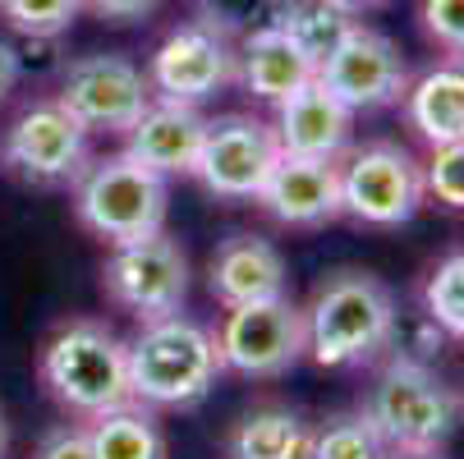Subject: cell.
Here are the masks:
<instances>
[{
    "instance_id": "1",
    "label": "cell",
    "mask_w": 464,
    "mask_h": 459,
    "mask_svg": "<svg viewBox=\"0 0 464 459\" xmlns=\"http://www.w3.org/2000/svg\"><path fill=\"white\" fill-rule=\"evenodd\" d=\"M129 345V386L148 409H193L212 396L217 377L226 372L217 336L193 317H152L139 321Z\"/></svg>"
},
{
    "instance_id": "2",
    "label": "cell",
    "mask_w": 464,
    "mask_h": 459,
    "mask_svg": "<svg viewBox=\"0 0 464 459\" xmlns=\"http://www.w3.org/2000/svg\"><path fill=\"white\" fill-rule=\"evenodd\" d=\"M308 317V359L322 368H359L372 363L382 349H391L395 336V299L391 290L359 267L331 272L317 290L313 303L304 308Z\"/></svg>"
},
{
    "instance_id": "3",
    "label": "cell",
    "mask_w": 464,
    "mask_h": 459,
    "mask_svg": "<svg viewBox=\"0 0 464 459\" xmlns=\"http://www.w3.org/2000/svg\"><path fill=\"white\" fill-rule=\"evenodd\" d=\"M359 409L368 414V423L377 427L391 454L395 450H441L464 423L455 381H446L432 363L410 359V354H395L372 377Z\"/></svg>"
},
{
    "instance_id": "4",
    "label": "cell",
    "mask_w": 464,
    "mask_h": 459,
    "mask_svg": "<svg viewBox=\"0 0 464 459\" xmlns=\"http://www.w3.org/2000/svg\"><path fill=\"white\" fill-rule=\"evenodd\" d=\"M42 386L70 414L102 418V414L134 400V386H129V345L106 321L79 317L46 340Z\"/></svg>"
},
{
    "instance_id": "5",
    "label": "cell",
    "mask_w": 464,
    "mask_h": 459,
    "mask_svg": "<svg viewBox=\"0 0 464 459\" xmlns=\"http://www.w3.org/2000/svg\"><path fill=\"white\" fill-rule=\"evenodd\" d=\"M166 175L148 170L129 152L88 161V170L74 179V212L88 234L115 244H134L166 230Z\"/></svg>"
},
{
    "instance_id": "6",
    "label": "cell",
    "mask_w": 464,
    "mask_h": 459,
    "mask_svg": "<svg viewBox=\"0 0 464 459\" xmlns=\"http://www.w3.org/2000/svg\"><path fill=\"white\" fill-rule=\"evenodd\" d=\"M217 349H221V363L239 377H257V381L285 377L308 354V317L290 294L226 308Z\"/></svg>"
},
{
    "instance_id": "7",
    "label": "cell",
    "mask_w": 464,
    "mask_h": 459,
    "mask_svg": "<svg viewBox=\"0 0 464 459\" xmlns=\"http://www.w3.org/2000/svg\"><path fill=\"white\" fill-rule=\"evenodd\" d=\"M428 198L423 188V161L405 152L401 143H368L341 166V203L345 216L395 230L419 216Z\"/></svg>"
},
{
    "instance_id": "8",
    "label": "cell",
    "mask_w": 464,
    "mask_h": 459,
    "mask_svg": "<svg viewBox=\"0 0 464 459\" xmlns=\"http://www.w3.org/2000/svg\"><path fill=\"white\" fill-rule=\"evenodd\" d=\"M276 157H281L276 124L257 115H217L208 120L203 148H198V161H193V179H203V188L226 203H257Z\"/></svg>"
},
{
    "instance_id": "9",
    "label": "cell",
    "mask_w": 464,
    "mask_h": 459,
    "mask_svg": "<svg viewBox=\"0 0 464 459\" xmlns=\"http://www.w3.org/2000/svg\"><path fill=\"white\" fill-rule=\"evenodd\" d=\"M102 285L111 303L134 312L139 321L170 317L184 308L188 294V257L166 230L134 244H115L102 267Z\"/></svg>"
},
{
    "instance_id": "10",
    "label": "cell",
    "mask_w": 464,
    "mask_h": 459,
    "mask_svg": "<svg viewBox=\"0 0 464 459\" xmlns=\"http://www.w3.org/2000/svg\"><path fill=\"white\" fill-rule=\"evenodd\" d=\"M5 166L37 184V188H60V184H74L88 170V129L79 124V115L70 106L37 101L28 106L5 134V148H0Z\"/></svg>"
},
{
    "instance_id": "11",
    "label": "cell",
    "mask_w": 464,
    "mask_h": 459,
    "mask_svg": "<svg viewBox=\"0 0 464 459\" xmlns=\"http://www.w3.org/2000/svg\"><path fill=\"white\" fill-rule=\"evenodd\" d=\"M60 106H70L88 134H129L152 101V83L124 55L92 51L79 55L60 83Z\"/></svg>"
},
{
    "instance_id": "12",
    "label": "cell",
    "mask_w": 464,
    "mask_h": 459,
    "mask_svg": "<svg viewBox=\"0 0 464 459\" xmlns=\"http://www.w3.org/2000/svg\"><path fill=\"white\" fill-rule=\"evenodd\" d=\"M317 83L326 92H336L350 110H382V106L405 101L410 64L386 33L354 24L336 42V51L317 64Z\"/></svg>"
},
{
    "instance_id": "13",
    "label": "cell",
    "mask_w": 464,
    "mask_h": 459,
    "mask_svg": "<svg viewBox=\"0 0 464 459\" xmlns=\"http://www.w3.org/2000/svg\"><path fill=\"white\" fill-rule=\"evenodd\" d=\"M235 79H239L235 42L221 37L217 28H208V24L175 28L152 55V88L170 101L198 106V101L217 97L221 88H230Z\"/></svg>"
},
{
    "instance_id": "14",
    "label": "cell",
    "mask_w": 464,
    "mask_h": 459,
    "mask_svg": "<svg viewBox=\"0 0 464 459\" xmlns=\"http://www.w3.org/2000/svg\"><path fill=\"white\" fill-rule=\"evenodd\" d=\"M257 207L290 230H322L345 216L341 203V157H299L281 152L267 184L257 193Z\"/></svg>"
},
{
    "instance_id": "15",
    "label": "cell",
    "mask_w": 464,
    "mask_h": 459,
    "mask_svg": "<svg viewBox=\"0 0 464 459\" xmlns=\"http://www.w3.org/2000/svg\"><path fill=\"white\" fill-rule=\"evenodd\" d=\"M208 134V120L198 115V106L188 101H170V97H152L148 110L139 115V124L129 129V157L143 161L157 175H193L198 148H203Z\"/></svg>"
},
{
    "instance_id": "16",
    "label": "cell",
    "mask_w": 464,
    "mask_h": 459,
    "mask_svg": "<svg viewBox=\"0 0 464 459\" xmlns=\"http://www.w3.org/2000/svg\"><path fill=\"white\" fill-rule=\"evenodd\" d=\"M285 257L276 244L257 239V234H235L226 239L212 262H208V290L221 308H239V303H262V299H281L285 290Z\"/></svg>"
},
{
    "instance_id": "17",
    "label": "cell",
    "mask_w": 464,
    "mask_h": 459,
    "mask_svg": "<svg viewBox=\"0 0 464 459\" xmlns=\"http://www.w3.org/2000/svg\"><path fill=\"white\" fill-rule=\"evenodd\" d=\"M354 134V110L326 92L317 79L304 83L299 92H290L276 106V139L281 152H299V157H341L350 148Z\"/></svg>"
},
{
    "instance_id": "18",
    "label": "cell",
    "mask_w": 464,
    "mask_h": 459,
    "mask_svg": "<svg viewBox=\"0 0 464 459\" xmlns=\"http://www.w3.org/2000/svg\"><path fill=\"white\" fill-rule=\"evenodd\" d=\"M235 55H239V79H244V88H248L257 101H272V106H281L290 92H299L304 83L317 79L313 55H308L281 24L239 37Z\"/></svg>"
},
{
    "instance_id": "19",
    "label": "cell",
    "mask_w": 464,
    "mask_h": 459,
    "mask_svg": "<svg viewBox=\"0 0 464 459\" xmlns=\"http://www.w3.org/2000/svg\"><path fill=\"white\" fill-rule=\"evenodd\" d=\"M405 110L414 134L428 148L464 143V64H437L405 92Z\"/></svg>"
},
{
    "instance_id": "20",
    "label": "cell",
    "mask_w": 464,
    "mask_h": 459,
    "mask_svg": "<svg viewBox=\"0 0 464 459\" xmlns=\"http://www.w3.org/2000/svg\"><path fill=\"white\" fill-rule=\"evenodd\" d=\"M313 427L285 405H262L230 432V459H308Z\"/></svg>"
},
{
    "instance_id": "21",
    "label": "cell",
    "mask_w": 464,
    "mask_h": 459,
    "mask_svg": "<svg viewBox=\"0 0 464 459\" xmlns=\"http://www.w3.org/2000/svg\"><path fill=\"white\" fill-rule=\"evenodd\" d=\"M88 441L97 459H166V432L152 418V409L139 400L92 418Z\"/></svg>"
},
{
    "instance_id": "22",
    "label": "cell",
    "mask_w": 464,
    "mask_h": 459,
    "mask_svg": "<svg viewBox=\"0 0 464 459\" xmlns=\"http://www.w3.org/2000/svg\"><path fill=\"white\" fill-rule=\"evenodd\" d=\"M359 24V14H350L345 5H336V0H290L285 14H281V28L313 55V64H322L331 51H336V42Z\"/></svg>"
},
{
    "instance_id": "23",
    "label": "cell",
    "mask_w": 464,
    "mask_h": 459,
    "mask_svg": "<svg viewBox=\"0 0 464 459\" xmlns=\"http://www.w3.org/2000/svg\"><path fill=\"white\" fill-rule=\"evenodd\" d=\"M386 454L391 450L382 445V436H377V427L368 423L363 409L331 414L308 436V459H386Z\"/></svg>"
},
{
    "instance_id": "24",
    "label": "cell",
    "mask_w": 464,
    "mask_h": 459,
    "mask_svg": "<svg viewBox=\"0 0 464 459\" xmlns=\"http://www.w3.org/2000/svg\"><path fill=\"white\" fill-rule=\"evenodd\" d=\"M423 312L441 326V336L464 340V248L432 267L423 285Z\"/></svg>"
},
{
    "instance_id": "25",
    "label": "cell",
    "mask_w": 464,
    "mask_h": 459,
    "mask_svg": "<svg viewBox=\"0 0 464 459\" xmlns=\"http://www.w3.org/2000/svg\"><path fill=\"white\" fill-rule=\"evenodd\" d=\"M193 5H198V24H208L221 37L239 42L248 33L276 28L290 0H193Z\"/></svg>"
},
{
    "instance_id": "26",
    "label": "cell",
    "mask_w": 464,
    "mask_h": 459,
    "mask_svg": "<svg viewBox=\"0 0 464 459\" xmlns=\"http://www.w3.org/2000/svg\"><path fill=\"white\" fill-rule=\"evenodd\" d=\"M79 14H83V0H0V19L33 42H51L60 33H70Z\"/></svg>"
},
{
    "instance_id": "27",
    "label": "cell",
    "mask_w": 464,
    "mask_h": 459,
    "mask_svg": "<svg viewBox=\"0 0 464 459\" xmlns=\"http://www.w3.org/2000/svg\"><path fill=\"white\" fill-rule=\"evenodd\" d=\"M423 188L446 212H464V143H441L423 161Z\"/></svg>"
},
{
    "instance_id": "28",
    "label": "cell",
    "mask_w": 464,
    "mask_h": 459,
    "mask_svg": "<svg viewBox=\"0 0 464 459\" xmlns=\"http://www.w3.org/2000/svg\"><path fill=\"white\" fill-rule=\"evenodd\" d=\"M423 33L455 60H464V0H419Z\"/></svg>"
},
{
    "instance_id": "29",
    "label": "cell",
    "mask_w": 464,
    "mask_h": 459,
    "mask_svg": "<svg viewBox=\"0 0 464 459\" xmlns=\"http://www.w3.org/2000/svg\"><path fill=\"white\" fill-rule=\"evenodd\" d=\"M37 459H97V454H92L88 427H55V432L37 445Z\"/></svg>"
},
{
    "instance_id": "30",
    "label": "cell",
    "mask_w": 464,
    "mask_h": 459,
    "mask_svg": "<svg viewBox=\"0 0 464 459\" xmlns=\"http://www.w3.org/2000/svg\"><path fill=\"white\" fill-rule=\"evenodd\" d=\"M83 10H92L106 24H139L143 14L157 10V0H83Z\"/></svg>"
},
{
    "instance_id": "31",
    "label": "cell",
    "mask_w": 464,
    "mask_h": 459,
    "mask_svg": "<svg viewBox=\"0 0 464 459\" xmlns=\"http://www.w3.org/2000/svg\"><path fill=\"white\" fill-rule=\"evenodd\" d=\"M14 83H19V55H14V46L0 42V101L14 92Z\"/></svg>"
},
{
    "instance_id": "32",
    "label": "cell",
    "mask_w": 464,
    "mask_h": 459,
    "mask_svg": "<svg viewBox=\"0 0 464 459\" xmlns=\"http://www.w3.org/2000/svg\"><path fill=\"white\" fill-rule=\"evenodd\" d=\"M336 5H345L350 14H368V10H382V5H391V0H336Z\"/></svg>"
},
{
    "instance_id": "33",
    "label": "cell",
    "mask_w": 464,
    "mask_h": 459,
    "mask_svg": "<svg viewBox=\"0 0 464 459\" xmlns=\"http://www.w3.org/2000/svg\"><path fill=\"white\" fill-rule=\"evenodd\" d=\"M386 459H446L441 450H395V454H386Z\"/></svg>"
},
{
    "instance_id": "34",
    "label": "cell",
    "mask_w": 464,
    "mask_h": 459,
    "mask_svg": "<svg viewBox=\"0 0 464 459\" xmlns=\"http://www.w3.org/2000/svg\"><path fill=\"white\" fill-rule=\"evenodd\" d=\"M5 450H10V427H5V414H0V459H5Z\"/></svg>"
},
{
    "instance_id": "35",
    "label": "cell",
    "mask_w": 464,
    "mask_h": 459,
    "mask_svg": "<svg viewBox=\"0 0 464 459\" xmlns=\"http://www.w3.org/2000/svg\"><path fill=\"white\" fill-rule=\"evenodd\" d=\"M455 390H459V405H464V368H459V381H455Z\"/></svg>"
}]
</instances>
